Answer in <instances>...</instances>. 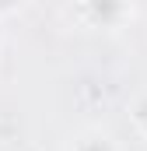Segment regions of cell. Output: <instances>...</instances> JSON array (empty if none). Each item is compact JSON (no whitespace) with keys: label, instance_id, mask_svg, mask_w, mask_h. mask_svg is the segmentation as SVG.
I'll list each match as a JSON object with an SVG mask.
<instances>
[{"label":"cell","instance_id":"cell-1","mask_svg":"<svg viewBox=\"0 0 147 151\" xmlns=\"http://www.w3.org/2000/svg\"><path fill=\"white\" fill-rule=\"evenodd\" d=\"M67 14L77 18L84 28H123L133 18L130 4H74L67 7Z\"/></svg>","mask_w":147,"mask_h":151},{"label":"cell","instance_id":"cell-2","mask_svg":"<svg viewBox=\"0 0 147 151\" xmlns=\"http://www.w3.org/2000/svg\"><path fill=\"white\" fill-rule=\"evenodd\" d=\"M63 151H123V144L109 127H81L77 134L67 137Z\"/></svg>","mask_w":147,"mask_h":151},{"label":"cell","instance_id":"cell-3","mask_svg":"<svg viewBox=\"0 0 147 151\" xmlns=\"http://www.w3.org/2000/svg\"><path fill=\"white\" fill-rule=\"evenodd\" d=\"M130 119H133L137 134H140V137H147V91H140V95L130 102Z\"/></svg>","mask_w":147,"mask_h":151},{"label":"cell","instance_id":"cell-4","mask_svg":"<svg viewBox=\"0 0 147 151\" xmlns=\"http://www.w3.org/2000/svg\"><path fill=\"white\" fill-rule=\"evenodd\" d=\"M0 49H4V28H0Z\"/></svg>","mask_w":147,"mask_h":151}]
</instances>
